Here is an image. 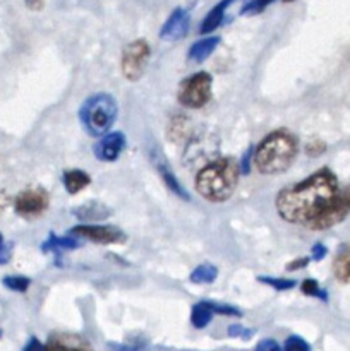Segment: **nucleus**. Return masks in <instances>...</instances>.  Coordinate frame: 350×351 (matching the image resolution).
<instances>
[{
  "mask_svg": "<svg viewBox=\"0 0 350 351\" xmlns=\"http://www.w3.org/2000/svg\"><path fill=\"white\" fill-rule=\"evenodd\" d=\"M338 191L336 175L329 168H321L305 180L281 189L275 206L281 219L305 226L333 201Z\"/></svg>",
  "mask_w": 350,
  "mask_h": 351,
  "instance_id": "obj_1",
  "label": "nucleus"
},
{
  "mask_svg": "<svg viewBox=\"0 0 350 351\" xmlns=\"http://www.w3.org/2000/svg\"><path fill=\"white\" fill-rule=\"evenodd\" d=\"M239 173V163L233 158L213 160L196 177V191L209 202H225L235 192Z\"/></svg>",
  "mask_w": 350,
  "mask_h": 351,
  "instance_id": "obj_2",
  "label": "nucleus"
},
{
  "mask_svg": "<svg viewBox=\"0 0 350 351\" xmlns=\"http://www.w3.org/2000/svg\"><path fill=\"white\" fill-rule=\"evenodd\" d=\"M297 153V137L288 130H275L254 149V167L263 175H278L290 168Z\"/></svg>",
  "mask_w": 350,
  "mask_h": 351,
  "instance_id": "obj_3",
  "label": "nucleus"
},
{
  "mask_svg": "<svg viewBox=\"0 0 350 351\" xmlns=\"http://www.w3.org/2000/svg\"><path fill=\"white\" fill-rule=\"evenodd\" d=\"M117 115H119V106L115 98L108 93L89 96L79 108V120L86 132L93 137H102L110 132Z\"/></svg>",
  "mask_w": 350,
  "mask_h": 351,
  "instance_id": "obj_4",
  "label": "nucleus"
},
{
  "mask_svg": "<svg viewBox=\"0 0 350 351\" xmlns=\"http://www.w3.org/2000/svg\"><path fill=\"white\" fill-rule=\"evenodd\" d=\"M350 215V187L340 189L338 194L333 197V201L316 216L314 219L307 223V228L312 232H325L333 228L338 223H342Z\"/></svg>",
  "mask_w": 350,
  "mask_h": 351,
  "instance_id": "obj_5",
  "label": "nucleus"
},
{
  "mask_svg": "<svg viewBox=\"0 0 350 351\" xmlns=\"http://www.w3.org/2000/svg\"><path fill=\"white\" fill-rule=\"evenodd\" d=\"M213 79L208 72H198L185 79L178 91V101L187 108H202L211 98Z\"/></svg>",
  "mask_w": 350,
  "mask_h": 351,
  "instance_id": "obj_6",
  "label": "nucleus"
},
{
  "mask_svg": "<svg viewBox=\"0 0 350 351\" xmlns=\"http://www.w3.org/2000/svg\"><path fill=\"white\" fill-rule=\"evenodd\" d=\"M151 48L148 41L136 40L132 43L127 45L122 51V62H120V69L127 81H139L144 75L150 62Z\"/></svg>",
  "mask_w": 350,
  "mask_h": 351,
  "instance_id": "obj_7",
  "label": "nucleus"
},
{
  "mask_svg": "<svg viewBox=\"0 0 350 351\" xmlns=\"http://www.w3.org/2000/svg\"><path fill=\"white\" fill-rule=\"evenodd\" d=\"M48 206V194L43 189H26L14 201V209L23 218L40 216Z\"/></svg>",
  "mask_w": 350,
  "mask_h": 351,
  "instance_id": "obj_8",
  "label": "nucleus"
},
{
  "mask_svg": "<svg viewBox=\"0 0 350 351\" xmlns=\"http://www.w3.org/2000/svg\"><path fill=\"white\" fill-rule=\"evenodd\" d=\"M72 235H78L79 239L89 240L98 245H110V243H119L126 240V235L115 226H102V225H79L71 230Z\"/></svg>",
  "mask_w": 350,
  "mask_h": 351,
  "instance_id": "obj_9",
  "label": "nucleus"
},
{
  "mask_svg": "<svg viewBox=\"0 0 350 351\" xmlns=\"http://www.w3.org/2000/svg\"><path fill=\"white\" fill-rule=\"evenodd\" d=\"M126 136L124 132H106L105 136H102V139L96 143V146L93 147L95 151V156L100 161H105V163H112L117 158L122 154V151L126 149Z\"/></svg>",
  "mask_w": 350,
  "mask_h": 351,
  "instance_id": "obj_10",
  "label": "nucleus"
},
{
  "mask_svg": "<svg viewBox=\"0 0 350 351\" xmlns=\"http://www.w3.org/2000/svg\"><path fill=\"white\" fill-rule=\"evenodd\" d=\"M189 27H191V16L185 9L177 7L161 26L160 38H163V40H182L189 33Z\"/></svg>",
  "mask_w": 350,
  "mask_h": 351,
  "instance_id": "obj_11",
  "label": "nucleus"
},
{
  "mask_svg": "<svg viewBox=\"0 0 350 351\" xmlns=\"http://www.w3.org/2000/svg\"><path fill=\"white\" fill-rule=\"evenodd\" d=\"M150 156H151V161H153L154 168H156V171L160 173L161 180H163L165 185L170 189V192H174L177 197L184 199V201H189V199H191V195H189V192L185 191L184 187H182L180 182L177 180V177L174 175V171H172L170 165L167 163V160H165L163 154H161L160 151L153 149V151H151Z\"/></svg>",
  "mask_w": 350,
  "mask_h": 351,
  "instance_id": "obj_12",
  "label": "nucleus"
},
{
  "mask_svg": "<svg viewBox=\"0 0 350 351\" xmlns=\"http://www.w3.org/2000/svg\"><path fill=\"white\" fill-rule=\"evenodd\" d=\"M47 351H93L89 343L81 336L54 335L47 343Z\"/></svg>",
  "mask_w": 350,
  "mask_h": 351,
  "instance_id": "obj_13",
  "label": "nucleus"
},
{
  "mask_svg": "<svg viewBox=\"0 0 350 351\" xmlns=\"http://www.w3.org/2000/svg\"><path fill=\"white\" fill-rule=\"evenodd\" d=\"M220 38L218 36H206L201 40L196 41L191 48H189L187 58L194 64H202L205 60H208L211 57L213 51L218 48Z\"/></svg>",
  "mask_w": 350,
  "mask_h": 351,
  "instance_id": "obj_14",
  "label": "nucleus"
},
{
  "mask_svg": "<svg viewBox=\"0 0 350 351\" xmlns=\"http://www.w3.org/2000/svg\"><path fill=\"white\" fill-rule=\"evenodd\" d=\"M333 274L340 283H350V242L342 243L333 259Z\"/></svg>",
  "mask_w": 350,
  "mask_h": 351,
  "instance_id": "obj_15",
  "label": "nucleus"
},
{
  "mask_svg": "<svg viewBox=\"0 0 350 351\" xmlns=\"http://www.w3.org/2000/svg\"><path fill=\"white\" fill-rule=\"evenodd\" d=\"M233 0H222V2L216 3L211 10L208 12V16L205 17V21L199 26V34H208L211 31H215L220 24L223 23V17H225L226 7L232 3Z\"/></svg>",
  "mask_w": 350,
  "mask_h": 351,
  "instance_id": "obj_16",
  "label": "nucleus"
},
{
  "mask_svg": "<svg viewBox=\"0 0 350 351\" xmlns=\"http://www.w3.org/2000/svg\"><path fill=\"white\" fill-rule=\"evenodd\" d=\"M62 184H64L65 191L69 194L74 195L78 192H81L84 187H88L91 184V178L82 170H69L64 171V175H62Z\"/></svg>",
  "mask_w": 350,
  "mask_h": 351,
  "instance_id": "obj_17",
  "label": "nucleus"
},
{
  "mask_svg": "<svg viewBox=\"0 0 350 351\" xmlns=\"http://www.w3.org/2000/svg\"><path fill=\"white\" fill-rule=\"evenodd\" d=\"M74 215L84 221H98V219L108 218L112 215V209L100 204V202H88V204L75 208Z\"/></svg>",
  "mask_w": 350,
  "mask_h": 351,
  "instance_id": "obj_18",
  "label": "nucleus"
},
{
  "mask_svg": "<svg viewBox=\"0 0 350 351\" xmlns=\"http://www.w3.org/2000/svg\"><path fill=\"white\" fill-rule=\"evenodd\" d=\"M213 315H215V312H213L211 304H209V302H199V304H196L194 307H192V312H191L192 326H194L196 329H205L206 326L211 322Z\"/></svg>",
  "mask_w": 350,
  "mask_h": 351,
  "instance_id": "obj_19",
  "label": "nucleus"
},
{
  "mask_svg": "<svg viewBox=\"0 0 350 351\" xmlns=\"http://www.w3.org/2000/svg\"><path fill=\"white\" fill-rule=\"evenodd\" d=\"M216 276H218V269L215 266H211V264H201V266H198L192 271L189 280L196 285H209L216 280Z\"/></svg>",
  "mask_w": 350,
  "mask_h": 351,
  "instance_id": "obj_20",
  "label": "nucleus"
},
{
  "mask_svg": "<svg viewBox=\"0 0 350 351\" xmlns=\"http://www.w3.org/2000/svg\"><path fill=\"white\" fill-rule=\"evenodd\" d=\"M78 240L71 239V237H67V239H60V237L57 235H50V239L47 240V242H43V245H41V250L43 252H55V250H72V249H78Z\"/></svg>",
  "mask_w": 350,
  "mask_h": 351,
  "instance_id": "obj_21",
  "label": "nucleus"
},
{
  "mask_svg": "<svg viewBox=\"0 0 350 351\" xmlns=\"http://www.w3.org/2000/svg\"><path fill=\"white\" fill-rule=\"evenodd\" d=\"M301 290H302V293L307 295V297H314V298H319V300H323V302H328V291L323 290L316 280L302 281Z\"/></svg>",
  "mask_w": 350,
  "mask_h": 351,
  "instance_id": "obj_22",
  "label": "nucleus"
},
{
  "mask_svg": "<svg viewBox=\"0 0 350 351\" xmlns=\"http://www.w3.org/2000/svg\"><path fill=\"white\" fill-rule=\"evenodd\" d=\"M3 287L9 288V290L17 291V293H24V291L30 288L31 280L26 276H7L2 280Z\"/></svg>",
  "mask_w": 350,
  "mask_h": 351,
  "instance_id": "obj_23",
  "label": "nucleus"
},
{
  "mask_svg": "<svg viewBox=\"0 0 350 351\" xmlns=\"http://www.w3.org/2000/svg\"><path fill=\"white\" fill-rule=\"evenodd\" d=\"M257 280L261 281V283L268 285V287L275 288V290L278 291H287V290H292V288L295 287V281L294 280H283V278H270V276H259Z\"/></svg>",
  "mask_w": 350,
  "mask_h": 351,
  "instance_id": "obj_24",
  "label": "nucleus"
},
{
  "mask_svg": "<svg viewBox=\"0 0 350 351\" xmlns=\"http://www.w3.org/2000/svg\"><path fill=\"white\" fill-rule=\"evenodd\" d=\"M273 2L275 0H249V2L242 7L240 14H242V16H256V14L263 12V10L266 9V7H270Z\"/></svg>",
  "mask_w": 350,
  "mask_h": 351,
  "instance_id": "obj_25",
  "label": "nucleus"
},
{
  "mask_svg": "<svg viewBox=\"0 0 350 351\" xmlns=\"http://www.w3.org/2000/svg\"><path fill=\"white\" fill-rule=\"evenodd\" d=\"M283 350L285 351H311V346H309V343L305 341V339H302L301 336H290V338H287V341H285Z\"/></svg>",
  "mask_w": 350,
  "mask_h": 351,
  "instance_id": "obj_26",
  "label": "nucleus"
},
{
  "mask_svg": "<svg viewBox=\"0 0 350 351\" xmlns=\"http://www.w3.org/2000/svg\"><path fill=\"white\" fill-rule=\"evenodd\" d=\"M230 338H239V339H250L254 336L253 329H247L240 324H233L229 328Z\"/></svg>",
  "mask_w": 350,
  "mask_h": 351,
  "instance_id": "obj_27",
  "label": "nucleus"
},
{
  "mask_svg": "<svg viewBox=\"0 0 350 351\" xmlns=\"http://www.w3.org/2000/svg\"><path fill=\"white\" fill-rule=\"evenodd\" d=\"M211 304V308L215 314L220 315H232V317H240L242 312L235 307H230V305H223V304H215V302H209Z\"/></svg>",
  "mask_w": 350,
  "mask_h": 351,
  "instance_id": "obj_28",
  "label": "nucleus"
},
{
  "mask_svg": "<svg viewBox=\"0 0 350 351\" xmlns=\"http://www.w3.org/2000/svg\"><path fill=\"white\" fill-rule=\"evenodd\" d=\"M256 351H281V348L275 339H263V341L256 346Z\"/></svg>",
  "mask_w": 350,
  "mask_h": 351,
  "instance_id": "obj_29",
  "label": "nucleus"
},
{
  "mask_svg": "<svg viewBox=\"0 0 350 351\" xmlns=\"http://www.w3.org/2000/svg\"><path fill=\"white\" fill-rule=\"evenodd\" d=\"M311 254H312V259H314V261H321V259H325L326 254H328V249H326V247L323 245V243H316V245L312 247Z\"/></svg>",
  "mask_w": 350,
  "mask_h": 351,
  "instance_id": "obj_30",
  "label": "nucleus"
},
{
  "mask_svg": "<svg viewBox=\"0 0 350 351\" xmlns=\"http://www.w3.org/2000/svg\"><path fill=\"white\" fill-rule=\"evenodd\" d=\"M23 351H47V346H43L40 343V339L36 338H31L30 341H27V345L24 346Z\"/></svg>",
  "mask_w": 350,
  "mask_h": 351,
  "instance_id": "obj_31",
  "label": "nucleus"
},
{
  "mask_svg": "<svg viewBox=\"0 0 350 351\" xmlns=\"http://www.w3.org/2000/svg\"><path fill=\"white\" fill-rule=\"evenodd\" d=\"M309 264V259L307 257H302V259H295L292 261L290 264H288V271H297V269H302V267H305Z\"/></svg>",
  "mask_w": 350,
  "mask_h": 351,
  "instance_id": "obj_32",
  "label": "nucleus"
},
{
  "mask_svg": "<svg viewBox=\"0 0 350 351\" xmlns=\"http://www.w3.org/2000/svg\"><path fill=\"white\" fill-rule=\"evenodd\" d=\"M326 149V146L323 143H314V144H309L307 146V154H312V156H316V154L323 153V151Z\"/></svg>",
  "mask_w": 350,
  "mask_h": 351,
  "instance_id": "obj_33",
  "label": "nucleus"
},
{
  "mask_svg": "<svg viewBox=\"0 0 350 351\" xmlns=\"http://www.w3.org/2000/svg\"><path fill=\"white\" fill-rule=\"evenodd\" d=\"M7 261H9V250H7L5 245H3V239L2 235H0V264L7 263Z\"/></svg>",
  "mask_w": 350,
  "mask_h": 351,
  "instance_id": "obj_34",
  "label": "nucleus"
},
{
  "mask_svg": "<svg viewBox=\"0 0 350 351\" xmlns=\"http://www.w3.org/2000/svg\"><path fill=\"white\" fill-rule=\"evenodd\" d=\"M250 153H253V147H249V149H247V153L244 154V158H242V171H244V175L249 173V156H250Z\"/></svg>",
  "mask_w": 350,
  "mask_h": 351,
  "instance_id": "obj_35",
  "label": "nucleus"
},
{
  "mask_svg": "<svg viewBox=\"0 0 350 351\" xmlns=\"http://www.w3.org/2000/svg\"><path fill=\"white\" fill-rule=\"evenodd\" d=\"M45 0H26V5L30 7L31 10H40L43 7Z\"/></svg>",
  "mask_w": 350,
  "mask_h": 351,
  "instance_id": "obj_36",
  "label": "nucleus"
},
{
  "mask_svg": "<svg viewBox=\"0 0 350 351\" xmlns=\"http://www.w3.org/2000/svg\"><path fill=\"white\" fill-rule=\"evenodd\" d=\"M5 204H7V197H5V194H2V192H0V209L5 208Z\"/></svg>",
  "mask_w": 350,
  "mask_h": 351,
  "instance_id": "obj_37",
  "label": "nucleus"
},
{
  "mask_svg": "<svg viewBox=\"0 0 350 351\" xmlns=\"http://www.w3.org/2000/svg\"><path fill=\"white\" fill-rule=\"evenodd\" d=\"M283 2H294V0H283Z\"/></svg>",
  "mask_w": 350,
  "mask_h": 351,
  "instance_id": "obj_38",
  "label": "nucleus"
},
{
  "mask_svg": "<svg viewBox=\"0 0 350 351\" xmlns=\"http://www.w3.org/2000/svg\"><path fill=\"white\" fill-rule=\"evenodd\" d=\"M0 336H2V331H0Z\"/></svg>",
  "mask_w": 350,
  "mask_h": 351,
  "instance_id": "obj_39",
  "label": "nucleus"
}]
</instances>
